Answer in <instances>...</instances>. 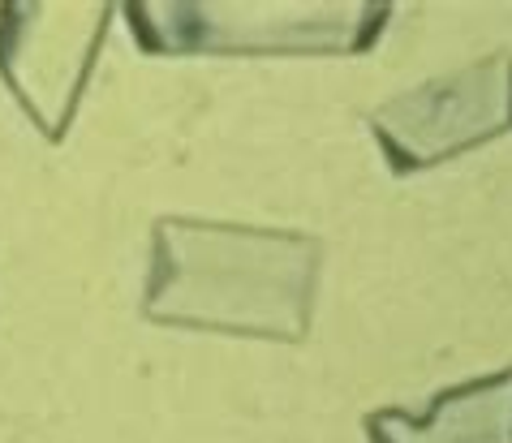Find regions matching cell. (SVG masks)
<instances>
[{"mask_svg": "<svg viewBox=\"0 0 512 443\" xmlns=\"http://www.w3.org/2000/svg\"><path fill=\"white\" fill-rule=\"evenodd\" d=\"M323 241L293 228L164 216L151 228L142 319L302 345L315 323Z\"/></svg>", "mask_w": 512, "mask_h": 443, "instance_id": "1", "label": "cell"}, {"mask_svg": "<svg viewBox=\"0 0 512 443\" xmlns=\"http://www.w3.org/2000/svg\"><path fill=\"white\" fill-rule=\"evenodd\" d=\"M362 431L366 443H512V366L439 392L426 413L375 409Z\"/></svg>", "mask_w": 512, "mask_h": 443, "instance_id": "5", "label": "cell"}, {"mask_svg": "<svg viewBox=\"0 0 512 443\" xmlns=\"http://www.w3.org/2000/svg\"><path fill=\"white\" fill-rule=\"evenodd\" d=\"M392 177H414L512 134V52H491L366 112Z\"/></svg>", "mask_w": 512, "mask_h": 443, "instance_id": "3", "label": "cell"}, {"mask_svg": "<svg viewBox=\"0 0 512 443\" xmlns=\"http://www.w3.org/2000/svg\"><path fill=\"white\" fill-rule=\"evenodd\" d=\"M392 13L375 0H134L125 22L147 56H362Z\"/></svg>", "mask_w": 512, "mask_h": 443, "instance_id": "2", "label": "cell"}, {"mask_svg": "<svg viewBox=\"0 0 512 443\" xmlns=\"http://www.w3.org/2000/svg\"><path fill=\"white\" fill-rule=\"evenodd\" d=\"M117 5H0V78L48 142L74 125Z\"/></svg>", "mask_w": 512, "mask_h": 443, "instance_id": "4", "label": "cell"}]
</instances>
